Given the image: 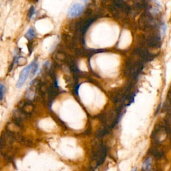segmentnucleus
<instances>
[{
    "label": "nucleus",
    "instance_id": "20e7f679",
    "mask_svg": "<svg viewBox=\"0 0 171 171\" xmlns=\"http://www.w3.org/2000/svg\"><path fill=\"white\" fill-rule=\"evenodd\" d=\"M35 31L33 30L32 28H30L27 32V33H26V37L29 40H32V39L35 38Z\"/></svg>",
    "mask_w": 171,
    "mask_h": 171
},
{
    "label": "nucleus",
    "instance_id": "f03ea898",
    "mask_svg": "<svg viewBox=\"0 0 171 171\" xmlns=\"http://www.w3.org/2000/svg\"><path fill=\"white\" fill-rule=\"evenodd\" d=\"M32 64L26 66L21 71L19 78L17 82V87L21 88V86H23V84L26 83V80H28L29 75H30V72H32Z\"/></svg>",
    "mask_w": 171,
    "mask_h": 171
},
{
    "label": "nucleus",
    "instance_id": "1a4fd4ad",
    "mask_svg": "<svg viewBox=\"0 0 171 171\" xmlns=\"http://www.w3.org/2000/svg\"><path fill=\"white\" fill-rule=\"evenodd\" d=\"M137 170H138V169H137V168H134L131 171H137Z\"/></svg>",
    "mask_w": 171,
    "mask_h": 171
},
{
    "label": "nucleus",
    "instance_id": "39448f33",
    "mask_svg": "<svg viewBox=\"0 0 171 171\" xmlns=\"http://www.w3.org/2000/svg\"><path fill=\"white\" fill-rule=\"evenodd\" d=\"M32 72H31V73H32V76H34L36 72H38V65L37 62H36V60H34V61L32 62Z\"/></svg>",
    "mask_w": 171,
    "mask_h": 171
},
{
    "label": "nucleus",
    "instance_id": "7ed1b4c3",
    "mask_svg": "<svg viewBox=\"0 0 171 171\" xmlns=\"http://www.w3.org/2000/svg\"><path fill=\"white\" fill-rule=\"evenodd\" d=\"M151 167H152V158L150 157H149L148 158H146L145 161L144 162L143 165V168L144 170L148 171L150 170Z\"/></svg>",
    "mask_w": 171,
    "mask_h": 171
},
{
    "label": "nucleus",
    "instance_id": "423d86ee",
    "mask_svg": "<svg viewBox=\"0 0 171 171\" xmlns=\"http://www.w3.org/2000/svg\"><path fill=\"white\" fill-rule=\"evenodd\" d=\"M5 90H6V88H5L4 86L1 84V85H0V93H1V100H2V99H3Z\"/></svg>",
    "mask_w": 171,
    "mask_h": 171
},
{
    "label": "nucleus",
    "instance_id": "f257e3e1",
    "mask_svg": "<svg viewBox=\"0 0 171 171\" xmlns=\"http://www.w3.org/2000/svg\"><path fill=\"white\" fill-rule=\"evenodd\" d=\"M85 7L83 4L75 3L70 7L68 11V16L70 18H75L81 16L84 11Z\"/></svg>",
    "mask_w": 171,
    "mask_h": 171
},
{
    "label": "nucleus",
    "instance_id": "0eeeda50",
    "mask_svg": "<svg viewBox=\"0 0 171 171\" xmlns=\"http://www.w3.org/2000/svg\"><path fill=\"white\" fill-rule=\"evenodd\" d=\"M34 9H33V8H32V9L30 10V19H32L33 18V16L34 15Z\"/></svg>",
    "mask_w": 171,
    "mask_h": 171
},
{
    "label": "nucleus",
    "instance_id": "6e6552de",
    "mask_svg": "<svg viewBox=\"0 0 171 171\" xmlns=\"http://www.w3.org/2000/svg\"><path fill=\"white\" fill-rule=\"evenodd\" d=\"M169 100H170V102L171 104V92H170V93H169Z\"/></svg>",
    "mask_w": 171,
    "mask_h": 171
}]
</instances>
